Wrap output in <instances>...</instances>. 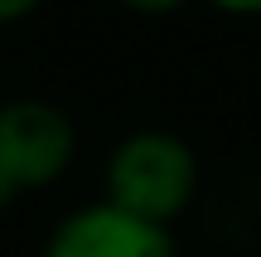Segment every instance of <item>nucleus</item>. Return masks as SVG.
Here are the masks:
<instances>
[{
    "mask_svg": "<svg viewBox=\"0 0 261 257\" xmlns=\"http://www.w3.org/2000/svg\"><path fill=\"white\" fill-rule=\"evenodd\" d=\"M198 194V155L184 136L165 126H140L121 136L102 170V199L121 214H136L145 223H169L194 204Z\"/></svg>",
    "mask_w": 261,
    "mask_h": 257,
    "instance_id": "1",
    "label": "nucleus"
},
{
    "mask_svg": "<svg viewBox=\"0 0 261 257\" xmlns=\"http://www.w3.org/2000/svg\"><path fill=\"white\" fill-rule=\"evenodd\" d=\"M126 10H136V15H174V10H184L189 0H121Z\"/></svg>",
    "mask_w": 261,
    "mask_h": 257,
    "instance_id": "5",
    "label": "nucleus"
},
{
    "mask_svg": "<svg viewBox=\"0 0 261 257\" xmlns=\"http://www.w3.org/2000/svg\"><path fill=\"white\" fill-rule=\"evenodd\" d=\"M39 5H44V0H0V25H19V19H29Z\"/></svg>",
    "mask_w": 261,
    "mask_h": 257,
    "instance_id": "4",
    "label": "nucleus"
},
{
    "mask_svg": "<svg viewBox=\"0 0 261 257\" xmlns=\"http://www.w3.org/2000/svg\"><path fill=\"white\" fill-rule=\"evenodd\" d=\"M77 160V126L44 97L0 102V209L58 184Z\"/></svg>",
    "mask_w": 261,
    "mask_h": 257,
    "instance_id": "2",
    "label": "nucleus"
},
{
    "mask_svg": "<svg viewBox=\"0 0 261 257\" xmlns=\"http://www.w3.org/2000/svg\"><path fill=\"white\" fill-rule=\"evenodd\" d=\"M213 10H223V15H242V19H256L261 15V0H208Z\"/></svg>",
    "mask_w": 261,
    "mask_h": 257,
    "instance_id": "6",
    "label": "nucleus"
},
{
    "mask_svg": "<svg viewBox=\"0 0 261 257\" xmlns=\"http://www.w3.org/2000/svg\"><path fill=\"white\" fill-rule=\"evenodd\" d=\"M39 257H179V248L169 228L97 199L73 209L68 219H58Z\"/></svg>",
    "mask_w": 261,
    "mask_h": 257,
    "instance_id": "3",
    "label": "nucleus"
}]
</instances>
